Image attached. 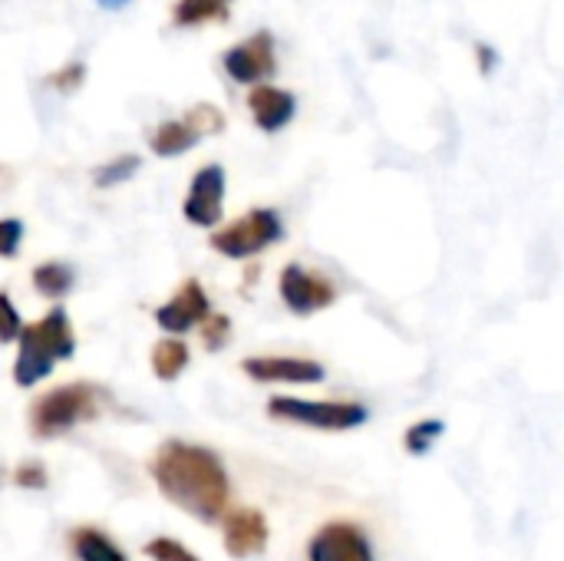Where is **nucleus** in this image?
I'll use <instances>...</instances> for the list:
<instances>
[{"instance_id":"f257e3e1","label":"nucleus","mask_w":564,"mask_h":561,"mask_svg":"<svg viewBox=\"0 0 564 561\" xmlns=\"http://www.w3.org/2000/svg\"><path fill=\"white\" fill-rule=\"evenodd\" d=\"M149 479L169 506L192 516L202 526H218L231 509V476L225 460L185 440H165L145 463Z\"/></svg>"},{"instance_id":"f03ea898","label":"nucleus","mask_w":564,"mask_h":561,"mask_svg":"<svg viewBox=\"0 0 564 561\" xmlns=\"http://www.w3.org/2000/svg\"><path fill=\"white\" fill-rule=\"evenodd\" d=\"M76 331L69 321V311L53 304L50 311H43L36 321H30L17 341V354H13V367L10 377L20 390H33L43 380H50V374L76 357Z\"/></svg>"},{"instance_id":"7ed1b4c3","label":"nucleus","mask_w":564,"mask_h":561,"mask_svg":"<svg viewBox=\"0 0 564 561\" xmlns=\"http://www.w3.org/2000/svg\"><path fill=\"white\" fill-rule=\"evenodd\" d=\"M112 403V393L102 384L93 380H69L59 387H50L30 400L26 410V430L40 443H53L69 436L83 423H96Z\"/></svg>"},{"instance_id":"20e7f679","label":"nucleus","mask_w":564,"mask_h":561,"mask_svg":"<svg viewBox=\"0 0 564 561\" xmlns=\"http://www.w3.org/2000/svg\"><path fill=\"white\" fill-rule=\"evenodd\" d=\"M284 235H288V228H284L281 212L271 205H258V208H248L245 215H238L235 222L218 225L208 235V245L215 255H221L228 261H251V258L271 251L274 245H281Z\"/></svg>"},{"instance_id":"39448f33","label":"nucleus","mask_w":564,"mask_h":561,"mask_svg":"<svg viewBox=\"0 0 564 561\" xmlns=\"http://www.w3.org/2000/svg\"><path fill=\"white\" fill-rule=\"evenodd\" d=\"M264 413L278 423H291L317 433H350L370 420V410L357 400H307L291 393L271 397Z\"/></svg>"},{"instance_id":"423d86ee","label":"nucleus","mask_w":564,"mask_h":561,"mask_svg":"<svg viewBox=\"0 0 564 561\" xmlns=\"http://www.w3.org/2000/svg\"><path fill=\"white\" fill-rule=\"evenodd\" d=\"M278 298H281V304L294 317H314V314L334 308L340 291H337V284L327 274L311 271L301 261H291L278 274Z\"/></svg>"},{"instance_id":"0eeeda50","label":"nucleus","mask_w":564,"mask_h":561,"mask_svg":"<svg viewBox=\"0 0 564 561\" xmlns=\"http://www.w3.org/2000/svg\"><path fill=\"white\" fill-rule=\"evenodd\" d=\"M212 298L205 291V284L198 278H185L165 304H159L152 311V321L159 331H165V337H188L192 331H198L208 317H212Z\"/></svg>"},{"instance_id":"6e6552de","label":"nucleus","mask_w":564,"mask_h":561,"mask_svg":"<svg viewBox=\"0 0 564 561\" xmlns=\"http://www.w3.org/2000/svg\"><path fill=\"white\" fill-rule=\"evenodd\" d=\"M241 374L251 384L264 387H321L327 380V367L314 357H288V354H254L241 360Z\"/></svg>"},{"instance_id":"1a4fd4ad","label":"nucleus","mask_w":564,"mask_h":561,"mask_svg":"<svg viewBox=\"0 0 564 561\" xmlns=\"http://www.w3.org/2000/svg\"><path fill=\"white\" fill-rule=\"evenodd\" d=\"M225 195H228V175L218 162L202 165L192 182L188 192L182 198V215L188 225L215 231L218 225H225Z\"/></svg>"},{"instance_id":"9d476101","label":"nucleus","mask_w":564,"mask_h":561,"mask_svg":"<svg viewBox=\"0 0 564 561\" xmlns=\"http://www.w3.org/2000/svg\"><path fill=\"white\" fill-rule=\"evenodd\" d=\"M307 561H377V549L367 536L364 526L334 519L324 522L311 539H307Z\"/></svg>"},{"instance_id":"9b49d317","label":"nucleus","mask_w":564,"mask_h":561,"mask_svg":"<svg viewBox=\"0 0 564 561\" xmlns=\"http://www.w3.org/2000/svg\"><path fill=\"white\" fill-rule=\"evenodd\" d=\"M221 66L228 73V79L241 83V86H261L278 73V50H274V36L271 30H258L248 40L235 43L231 50H225Z\"/></svg>"},{"instance_id":"f8f14e48","label":"nucleus","mask_w":564,"mask_h":561,"mask_svg":"<svg viewBox=\"0 0 564 561\" xmlns=\"http://www.w3.org/2000/svg\"><path fill=\"white\" fill-rule=\"evenodd\" d=\"M218 526H221V549H225L228 559L248 561L268 552L271 526H268L261 509H254V506H231L221 516Z\"/></svg>"},{"instance_id":"ddd939ff","label":"nucleus","mask_w":564,"mask_h":561,"mask_svg":"<svg viewBox=\"0 0 564 561\" xmlns=\"http://www.w3.org/2000/svg\"><path fill=\"white\" fill-rule=\"evenodd\" d=\"M248 112L254 119V126L268 136L288 129L297 116V96L291 89H281V86H271V83H261L248 93Z\"/></svg>"},{"instance_id":"4468645a","label":"nucleus","mask_w":564,"mask_h":561,"mask_svg":"<svg viewBox=\"0 0 564 561\" xmlns=\"http://www.w3.org/2000/svg\"><path fill=\"white\" fill-rule=\"evenodd\" d=\"M66 552L73 561H129L126 549L99 526H73L66 532Z\"/></svg>"},{"instance_id":"2eb2a0df","label":"nucleus","mask_w":564,"mask_h":561,"mask_svg":"<svg viewBox=\"0 0 564 561\" xmlns=\"http://www.w3.org/2000/svg\"><path fill=\"white\" fill-rule=\"evenodd\" d=\"M192 364V347L185 337H159L149 347V370L159 384H175Z\"/></svg>"},{"instance_id":"dca6fc26","label":"nucleus","mask_w":564,"mask_h":561,"mask_svg":"<svg viewBox=\"0 0 564 561\" xmlns=\"http://www.w3.org/2000/svg\"><path fill=\"white\" fill-rule=\"evenodd\" d=\"M76 281H79L76 268H73L69 261H63V258L36 261L33 271H30L33 291H36L40 298H46V301H63V298H69L73 288H76Z\"/></svg>"},{"instance_id":"f3484780","label":"nucleus","mask_w":564,"mask_h":561,"mask_svg":"<svg viewBox=\"0 0 564 561\" xmlns=\"http://www.w3.org/2000/svg\"><path fill=\"white\" fill-rule=\"evenodd\" d=\"M145 142H149V152L152 155H159V159H178V155L192 152L202 139L192 132V126L185 119H165L155 129H149Z\"/></svg>"},{"instance_id":"a211bd4d","label":"nucleus","mask_w":564,"mask_h":561,"mask_svg":"<svg viewBox=\"0 0 564 561\" xmlns=\"http://www.w3.org/2000/svg\"><path fill=\"white\" fill-rule=\"evenodd\" d=\"M212 20L225 23L228 3H218V0H175L172 3V23L175 26H202Z\"/></svg>"},{"instance_id":"6ab92c4d","label":"nucleus","mask_w":564,"mask_h":561,"mask_svg":"<svg viewBox=\"0 0 564 561\" xmlns=\"http://www.w3.org/2000/svg\"><path fill=\"white\" fill-rule=\"evenodd\" d=\"M139 169H142V155L122 152V155H116V159H109V162H102V165L93 169V185H96L99 192L119 188V185L132 182V175H135Z\"/></svg>"},{"instance_id":"aec40b11","label":"nucleus","mask_w":564,"mask_h":561,"mask_svg":"<svg viewBox=\"0 0 564 561\" xmlns=\"http://www.w3.org/2000/svg\"><path fill=\"white\" fill-rule=\"evenodd\" d=\"M443 436H446V420L426 417V420H416L413 427H406V433H403V450H406L410 456L423 460V456L433 453V446H436Z\"/></svg>"},{"instance_id":"412c9836","label":"nucleus","mask_w":564,"mask_h":561,"mask_svg":"<svg viewBox=\"0 0 564 561\" xmlns=\"http://www.w3.org/2000/svg\"><path fill=\"white\" fill-rule=\"evenodd\" d=\"M182 119L192 126V132H195L198 139H205V136H221V132H225V126H228L225 112H221L215 103H195Z\"/></svg>"},{"instance_id":"4be33fe9","label":"nucleus","mask_w":564,"mask_h":561,"mask_svg":"<svg viewBox=\"0 0 564 561\" xmlns=\"http://www.w3.org/2000/svg\"><path fill=\"white\" fill-rule=\"evenodd\" d=\"M10 486L23 489V493H43L50 489V470L43 460H20L13 470H10Z\"/></svg>"},{"instance_id":"5701e85b","label":"nucleus","mask_w":564,"mask_h":561,"mask_svg":"<svg viewBox=\"0 0 564 561\" xmlns=\"http://www.w3.org/2000/svg\"><path fill=\"white\" fill-rule=\"evenodd\" d=\"M142 555L149 561H205L195 549H188L185 542L172 539V536H155L142 546Z\"/></svg>"},{"instance_id":"b1692460","label":"nucleus","mask_w":564,"mask_h":561,"mask_svg":"<svg viewBox=\"0 0 564 561\" xmlns=\"http://www.w3.org/2000/svg\"><path fill=\"white\" fill-rule=\"evenodd\" d=\"M198 341H202V347L208 350V354H221L228 344H231V334H235V324H231V317L228 314H212L198 331Z\"/></svg>"},{"instance_id":"393cba45","label":"nucleus","mask_w":564,"mask_h":561,"mask_svg":"<svg viewBox=\"0 0 564 561\" xmlns=\"http://www.w3.org/2000/svg\"><path fill=\"white\" fill-rule=\"evenodd\" d=\"M23 317H20V311H17V304H13V298H10V291H0V347H10V344H17L20 341V334H23Z\"/></svg>"},{"instance_id":"a878e982","label":"nucleus","mask_w":564,"mask_h":561,"mask_svg":"<svg viewBox=\"0 0 564 561\" xmlns=\"http://www.w3.org/2000/svg\"><path fill=\"white\" fill-rule=\"evenodd\" d=\"M83 83H86V66H83V63H66V66L53 69V73L46 76V86H53V89L63 93V96L79 93Z\"/></svg>"},{"instance_id":"bb28decb","label":"nucleus","mask_w":564,"mask_h":561,"mask_svg":"<svg viewBox=\"0 0 564 561\" xmlns=\"http://www.w3.org/2000/svg\"><path fill=\"white\" fill-rule=\"evenodd\" d=\"M26 238V225L20 218H0V261H10L20 255Z\"/></svg>"},{"instance_id":"cd10ccee","label":"nucleus","mask_w":564,"mask_h":561,"mask_svg":"<svg viewBox=\"0 0 564 561\" xmlns=\"http://www.w3.org/2000/svg\"><path fill=\"white\" fill-rule=\"evenodd\" d=\"M476 53H479V73L486 76V73H492V66H496V53L486 46V43H479L476 46Z\"/></svg>"},{"instance_id":"c85d7f7f","label":"nucleus","mask_w":564,"mask_h":561,"mask_svg":"<svg viewBox=\"0 0 564 561\" xmlns=\"http://www.w3.org/2000/svg\"><path fill=\"white\" fill-rule=\"evenodd\" d=\"M13 185V172L7 165H0V192H7Z\"/></svg>"},{"instance_id":"c756f323","label":"nucleus","mask_w":564,"mask_h":561,"mask_svg":"<svg viewBox=\"0 0 564 561\" xmlns=\"http://www.w3.org/2000/svg\"><path fill=\"white\" fill-rule=\"evenodd\" d=\"M102 10H122V7H129L132 0H96Z\"/></svg>"},{"instance_id":"7c9ffc66","label":"nucleus","mask_w":564,"mask_h":561,"mask_svg":"<svg viewBox=\"0 0 564 561\" xmlns=\"http://www.w3.org/2000/svg\"><path fill=\"white\" fill-rule=\"evenodd\" d=\"M3 483H10V470H7V466L0 463V486H3Z\"/></svg>"},{"instance_id":"2f4dec72","label":"nucleus","mask_w":564,"mask_h":561,"mask_svg":"<svg viewBox=\"0 0 564 561\" xmlns=\"http://www.w3.org/2000/svg\"><path fill=\"white\" fill-rule=\"evenodd\" d=\"M218 3H228V0H218Z\"/></svg>"}]
</instances>
